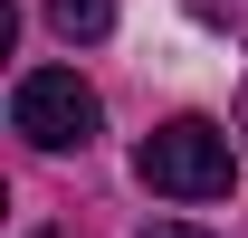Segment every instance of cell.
Masks as SVG:
<instances>
[{"label":"cell","mask_w":248,"mask_h":238,"mask_svg":"<svg viewBox=\"0 0 248 238\" xmlns=\"http://www.w3.org/2000/svg\"><path fill=\"white\" fill-rule=\"evenodd\" d=\"M134 172H143V191H162V200H229L239 152H229V134H219V124L172 115V124H153V134H143Z\"/></svg>","instance_id":"obj_1"},{"label":"cell","mask_w":248,"mask_h":238,"mask_svg":"<svg viewBox=\"0 0 248 238\" xmlns=\"http://www.w3.org/2000/svg\"><path fill=\"white\" fill-rule=\"evenodd\" d=\"M10 134H29L38 152H86L95 143V95L77 86V67H29L10 86Z\"/></svg>","instance_id":"obj_2"},{"label":"cell","mask_w":248,"mask_h":238,"mask_svg":"<svg viewBox=\"0 0 248 238\" xmlns=\"http://www.w3.org/2000/svg\"><path fill=\"white\" fill-rule=\"evenodd\" d=\"M48 29L58 38H105L115 29V0H48Z\"/></svg>","instance_id":"obj_3"},{"label":"cell","mask_w":248,"mask_h":238,"mask_svg":"<svg viewBox=\"0 0 248 238\" xmlns=\"http://www.w3.org/2000/svg\"><path fill=\"white\" fill-rule=\"evenodd\" d=\"M143 238H210V229H143Z\"/></svg>","instance_id":"obj_4"}]
</instances>
